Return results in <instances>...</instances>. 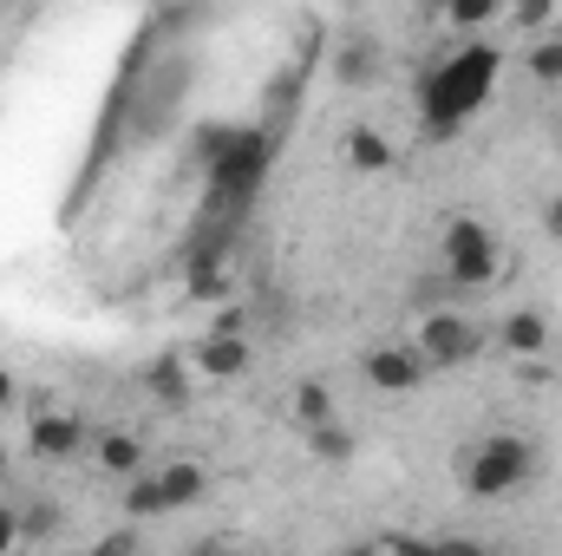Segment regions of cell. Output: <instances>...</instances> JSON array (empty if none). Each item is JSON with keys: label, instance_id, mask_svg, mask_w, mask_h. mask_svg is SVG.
Listing matches in <instances>:
<instances>
[{"label": "cell", "instance_id": "1", "mask_svg": "<svg viewBox=\"0 0 562 556\" xmlns=\"http://www.w3.org/2000/svg\"><path fill=\"white\" fill-rule=\"evenodd\" d=\"M497 73H504V53H497V40H471V46L445 53V59L425 73V86H419V119H425V132H431V138H451V132H464V125H471V112L491 99Z\"/></svg>", "mask_w": 562, "mask_h": 556}, {"label": "cell", "instance_id": "2", "mask_svg": "<svg viewBox=\"0 0 562 556\" xmlns=\"http://www.w3.org/2000/svg\"><path fill=\"white\" fill-rule=\"evenodd\" d=\"M203 164H210V184H216V210L229 203V210H243L256 190H262V177H269V164H276V138L262 132V125H216V132H203Z\"/></svg>", "mask_w": 562, "mask_h": 556}, {"label": "cell", "instance_id": "3", "mask_svg": "<svg viewBox=\"0 0 562 556\" xmlns=\"http://www.w3.org/2000/svg\"><path fill=\"white\" fill-rule=\"evenodd\" d=\"M530 478H537V445H530L524 432H491V438H477V445L458 458V485H464V498H477V504H497V498L524 491Z\"/></svg>", "mask_w": 562, "mask_h": 556}, {"label": "cell", "instance_id": "4", "mask_svg": "<svg viewBox=\"0 0 562 556\" xmlns=\"http://www.w3.org/2000/svg\"><path fill=\"white\" fill-rule=\"evenodd\" d=\"M497 230L491 223H477L471 210H458V216H445V230H438V276L451 281V288H491L497 281Z\"/></svg>", "mask_w": 562, "mask_h": 556}, {"label": "cell", "instance_id": "5", "mask_svg": "<svg viewBox=\"0 0 562 556\" xmlns=\"http://www.w3.org/2000/svg\"><path fill=\"white\" fill-rule=\"evenodd\" d=\"M413 347H419V360L431 367V374H458V367H471V360L491 347V334H484L471 314H458V308H438V314H425V321H419Z\"/></svg>", "mask_w": 562, "mask_h": 556}, {"label": "cell", "instance_id": "6", "mask_svg": "<svg viewBox=\"0 0 562 556\" xmlns=\"http://www.w3.org/2000/svg\"><path fill=\"white\" fill-rule=\"evenodd\" d=\"M86 445H92V425L79 413H33L26 419V452L46 458V465H72Z\"/></svg>", "mask_w": 562, "mask_h": 556}, {"label": "cell", "instance_id": "7", "mask_svg": "<svg viewBox=\"0 0 562 556\" xmlns=\"http://www.w3.org/2000/svg\"><path fill=\"white\" fill-rule=\"evenodd\" d=\"M360 367H367V387H373V393H419L425 380H431V367L419 360L413 341H386V347H373Z\"/></svg>", "mask_w": 562, "mask_h": 556}, {"label": "cell", "instance_id": "8", "mask_svg": "<svg viewBox=\"0 0 562 556\" xmlns=\"http://www.w3.org/2000/svg\"><path fill=\"white\" fill-rule=\"evenodd\" d=\"M550 341H557V327H550V314L543 308H510L504 321H497V347L524 367V360H550Z\"/></svg>", "mask_w": 562, "mask_h": 556}, {"label": "cell", "instance_id": "9", "mask_svg": "<svg viewBox=\"0 0 562 556\" xmlns=\"http://www.w3.org/2000/svg\"><path fill=\"white\" fill-rule=\"evenodd\" d=\"M190 374H203V380H243L249 374V334H203L190 347Z\"/></svg>", "mask_w": 562, "mask_h": 556}, {"label": "cell", "instance_id": "10", "mask_svg": "<svg viewBox=\"0 0 562 556\" xmlns=\"http://www.w3.org/2000/svg\"><path fill=\"white\" fill-rule=\"evenodd\" d=\"M144 393H150L164 413H183V407H190V367H183L177 354H157V360L144 367Z\"/></svg>", "mask_w": 562, "mask_h": 556}, {"label": "cell", "instance_id": "11", "mask_svg": "<svg viewBox=\"0 0 562 556\" xmlns=\"http://www.w3.org/2000/svg\"><path fill=\"white\" fill-rule=\"evenodd\" d=\"M157 491H164V511H190V504L210 498V471L196 458H177V465L157 471Z\"/></svg>", "mask_w": 562, "mask_h": 556}, {"label": "cell", "instance_id": "12", "mask_svg": "<svg viewBox=\"0 0 562 556\" xmlns=\"http://www.w3.org/2000/svg\"><path fill=\"white\" fill-rule=\"evenodd\" d=\"M92 452H99V471H112L119 485L144 471V438H138V432H125V425L99 432V438H92Z\"/></svg>", "mask_w": 562, "mask_h": 556}, {"label": "cell", "instance_id": "13", "mask_svg": "<svg viewBox=\"0 0 562 556\" xmlns=\"http://www.w3.org/2000/svg\"><path fill=\"white\" fill-rule=\"evenodd\" d=\"M347 164L367 170V177H380V170L400 164V151H393V138H386L380 125H353V132H347Z\"/></svg>", "mask_w": 562, "mask_h": 556}, {"label": "cell", "instance_id": "14", "mask_svg": "<svg viewBox=\"0 0 562 556\" xmlns=\"http://www.w3.org/2000/svg\"><path fill=\"white\" fill-rule=\"evenodd\" d=\"M288 413H294L301 432H321V425H334V419H340V407H334V387H327V380H301Z\"/></svg>", "mask_w": 562, "mask_h": 556}, {"label": "cell", "instance_id": "15", "mask_svg": "<svg viewBox=\"0 0 562 556\" xmlns=\"http://www.w3.org/2000/svg\"><path fill=\"white\" fill-rule=\"evenodd\" d=\"M307 452H314L321 465H334V471H347L360 445H353V432H347V425L334 419V425H321V432H307Z\"/></svg>", "mask_w": 562, "mask_h": 556}, {"label": "cell", "instance_id": "16", "mask_svg": "<svg viewBox=\"0 0 562 556\" xmlns=\"http://www.w3.org/2000/svg\"><path fill=\"white\" fill-rule=\"evenodd\" d=\"M164 518V491H157V471H138L125 478V524H150Z\"/></svg>", "mask_w": 562, "mask_h": 556}, {"label": "cell", "instance_id": "17", "mask_svg": "<svg viewBox=\"0 0 562 556\" xmlns=\"http://www.w3.org/2000/svg\"><path fill=\"white\" fill-rule=\"evenodd\" d=\"M504 20V0H451L445 7V26H458V33H477V26H497Z\"/></svg>", "mask_w": 562, "mask_h": 556}, {"label": "cell", "instance_id": "18", "mask_svg": "<svg viewBox=\"0 0 562 556\" xmlns=\"http://www.w3.org/2000/svg\"><path fill=\"white\" fill-rule=\"evenodd\" d=\"M524 66H530L537 86H562V33H543V40L524 53Z\"/></svg>", "mask_w": 562, "mask_h": 556}, {"label": "cell", "instance_id": "19", "mask_svg": "<svg viewBox=\"0 0 562 556\" xmlns=\"http://www.w3.org/2000/svg\"><path fill=\"white\" fill-rule=\"evenodd\" d=\"M334 79H340V86H367V79H373V46H367V40H347V46L334 53Z\"/></svg>", "mask_w": 562, "mask_h": 556}, {"label": "cell", "instance_id": "20", "mask_svg": "<svg viewBox=\"0 0 562 556\" xmlns=\"http://www.w3.org/2000/svg\"><path fill=\"white\" fill-rule=\"evenodd\" d=\"M504 20H510L517 33H550V26H557V7H550V0H524V7H504Z\"/></svg>", "mask_w": 562, "mask_h": 556}, {"label": "cell", "instance_id": "21", "mask_svg": "<svg viewBox=\"0 0 562 556\" xmlns=\"http://www.w3.org/2000/svg\"><path fill=\"white\" fill-rule=\"evenodd\" d=\"M373 544H380V556H431V537H419V531H406V524L380 531Z\"/></svg>", "mask_w": 562, "mask_h": 556}, {"label": "cell", "instance_id": "22", "mask_svg": "<svg viewBox=\"0 0 562 556\" xmlns=\"http://www.w3.org/2000/svg\"><path fill=\"white\" fill-rule=\"evenodd\" d=\"M59 531V511L53 504H20V537L26 544H40V537H53Z\"/></svg>", "mask_w": 562, "mask_h": 556}, {"label": "cell", "instance_id": "23", "mask_svg": "<svg viewBox=\"0 0 562 556\" xmlns=\"http://www.w3.org/2000/svg\"><path fill=\"white\" fill-rule=\"evenodd\" d=\"M431 556H497L484 537H464V531H445V537H431Z\"/></svg>", "mask_w": 562, "mask_h": 556}, {"label": "cell", "instance_id": "24", "mask_svg": "<svg viewBox=\"0 0 562 556\" xmlns=\"http://www.w3.org/2000/svg\"><path fill=\"white\" fill-rule=\"evenodd\" d=\"M92 556H138V524H119V531H105Z\"/></svg>", "mask_w": 562, "mask_h": 556}, {"label": "cell", "instance_id": "25", "mask_svg": "<svg viewBox=\"0 0 562 556\" xmlns=\"http://www.w3.org/2000/svg\"><path fill=\"white\" fill-rule=\"evenodd\" d=\"M20 544H26L20 537V504H0V556H13Z\"/></svg>", "mask_w": 562, "mask_h": 556}, {"label": "cell", "instance_id": "26", "mask_svg": "<svg viewBox=\"0 0 562 556\" xmlns=\"http://www.w3.org/2000/svg\"><path fill=\"white\" fill-rule=\"evenodd\" d=\"M543 230H550V236L562 243V190L550 197V203H543Z\"/></svg>", "mask_w": 562, "mask_h": 556}, {"label": "cell", "instance_id": "27", "mask_svg": "<svg viewBox=\"0 0 562 556\" xmlns=\"http://www.w3.org/2000/svg\"><path fill=\"white\" fill-rule=\"evenodd\" d=\"M210 334H243V308H223V314H216V327H210Z\"/></svg>", "mask_w": 562, "mask_h": 556}, {"label": "cell", "instance_id": "28", "mask_svg": "<svg viewBox=\"0 0 562 556\" xmlns=\"http://www.w3.org/2000/svg\"><path fill=\"white\" fill-rule=\"evenodd\" d=\"M7 407H13V374L0 367V413H7Z\"/></svg>", "mask_w": 562, "mask_h": 556}, {"label": "cell", "instance_id": "29", "mask_svg": "<svg viewBox=\"0 0 562 556\" xmlns=\"http://www.w3.org/2000/svg\"><path fill=\"white\" fill-rule=\"evenodd\" d=\"M340 556H380V544H347Z\"/></svg>", "mask_w": 562, "mask_h": 556}, {"label": "cell", "instance_id": "30", "mask_svg": "<svg viewBox=\"0 0 562 556\" xmlns=\"http://www.w3.org/2000/svg\"><path fill=\"white\" fill-rule=\"evenodd\" d=\"M550 138H557V151H562V105H557V119H550Z\"/></svg>", "mask_w": 562, "mask_h": 556}, {"label": "cell", "instance_id": "31", "mask_svg": "<svg viewBox=\"0 0 562 556\" xmlns=\"http://www.w3.org/2000/svg\"><path fill=\"white\" fill-rule=\"evenodd\" d=\"M196 556H236V551L229 544H210V551H196Z\"/></svg>", "mask_w": 562, "mask_h": 556}, {"label": "cell", "instance_id": "32", "mask_svg": "<svg viewBox=\"0 0 562 556\" xmlns=\"http://www.w3.org/2000/svg\"><path fill=\"white\" fill-rule=\"evenodd\" d=\"M0 478H7V445H0Z\"/></svg>", "mask_w": 562, "mask_h": 556}]
</instances>
